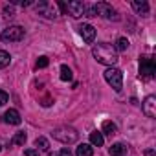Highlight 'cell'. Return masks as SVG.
I'll list each match as a JSON object with an SVG mask.
<instances>
[{
	"instance_id": "1",
	"label": "cell",
	"mask_w": 156,
	"mask_h": 156,
	"mask_svg": "<svg viewBox=\"0 0 156 156\" xmlns=\"http://www.w3.org/2000/svg\"><path fill=\"white\" fill-rule=\"evenodd\" d=\"M92 55H94V59H96L99 64H105V66H110V68L118 62V51H116V48H114L112 44H108V42H99V44H96V46L92 48Z\"/></svg>"
},
{
	"instance_id": "2",
	"label": "cell",
	"mask_w": 156,
	"mask_h": 156,
	"mask_svg": "<svg viewBox=\"0 0 156 156\" xmlns=\"http://www.w3.org/2000/svg\"><path fill=\"white\" fill-rule=\"evenodd\" d=\"M154 75H156L154 57H149V55L140 57V77L143 81H151V79H154Z\"/></svg>"
},
{
	"instance_id": "3",
	"label": "cell",
	"mask_w": 156,
	"mask_h": 156,
	"mask_svg": "<svg viewBox=\"0 0 156 156\" xmlns=\"http://www.w3.org/2000/svg\"><path fill=\"white\" fill-rule=\"evenodd\" d=\"M51 134H53V138H55L57 141H61V143H64V145L75 143L77 138H79V132H77L75 129H72V127H57Z\"/></svg>"
},
{
	"instance_id": "4",
	"label": "cell",
	"mask_w": 156,
	"mask_h": 156,
	"mask_svg": "<svg viewBox=\"0 0 156 156\" xmlns=\"http://www.w3.org/2000/svg\"><path fill=\"white\" fill-rule=\"evenodd\" d=\"M105 81L116 90V92H119L121 88H123V73H121V70H118V68H107L105 70Z\"/></svg>"
},
{
	"instance_id": "5",
	"label": "cell",
	"mask_w": 156,
	"mask_h": 156,
	"mask_svg": "<svg viewBox=\"0 0 156 156\" xmlns=\"http://www.w3.org/2000/svg\"><path fill=\"white\" fill-rule=\"evenodd\" d=\"M0 39H2L4 42H19L24 39V28L20 26H9L2 31V35H0Z\"/></svg>"
},
{
	"instance_id": "6",
	"label": "cell",
	"mask_w": 156,
	"mask_h": 156,
	"mask_svg": "<svg viewBox=\"0 0 156 156\" xmlns=\"http://www.w3.org/2000/svg\"><path fill=\"white\" fill-rule=\"evenodd\" d=\"M94 9H96V13H98L99 17H103V19H108V20H118V19H119L118 13H116V9H114L110 4H107V2H98V4L94 6Z\"/></svg>"
},
{
	"instance_id": "7",
	"label": "cell",
	"mask_w": 156,
	"mask_h": 156,
	"mask_svg": "<svg viewBox=\"0 0 156 156\" xmlns=\"http://www.w3.org/2000/svg\"><path fill=\"white\" fill-rule=\"evenodd\" d=\"M64 8H66V15H72L73 19H79L85 15V4L79 0H72V2L64 4Z\"/></svg>"
},
{
	"instance_id": "8",
	"label": "cell",
	"mask_w": 156,
	"mask_h": 156,
	"mask_svg": "<svg viewBox=\"0 0 156 156\" xmlns=\"http://www.w3.org/2000/svg\"><path fill=\"white\" fill-rule=\"evenodd\" d=\"M37 9H39V13H41V15H44L46 19H55V17H57L55 6H53V4H50V2H44V0L37 4Z\"/></svg>"
},
{
	"instance_id": "9",
	"label": "cell",
	"mask_w": 156,
	"mask_h": 156,
	"mask_svg": "<svg viewBox=\"0 0 156 156\" xmlns=\"http://www.w3.org/2000/svg\"><path fill=\"white\" fill-rule=\"evenodd\" d=\"M143 114L147 118H156V98L154 96H147L143 101Z\"/></svg>"
},
{
	"instance_id": "10",
	"label": "cell",
	"mask_w": 156,
	"mask_h": 156,
	"mask_svg": "<svg viewBox=\"0 0 156 156\" xmlns=\"http://www.w3.org/2000/svg\"><path fill=\"white\" fill-rule=\"evenodd\" d=\"M79 33H81V37H83L85 42H94V39H96V28L92 24L79 26Z\"/></svg>"
},
{
	"instance_id": "11",
	"label": "cell",
	"mask_w": 156,
	"mask_h": 156,
	"mask_svg": "<svg viewBox=\"0 0 156 156\" xmlns=\"http://www.w3.org/2000/svg\"><path fill=\"white\" fill-rule=\"evenodd\" d=\"M2 121H4V123H9V125H19V123L22 121V118H20V114H19L15 108H9L8 112H4Z\"/></svg>"
},
{
	"instance_id": "12",
	"label": "cell",
	"mask_w": 156,
	"mask_h": 156,
	"mask_svg": "<svg viewBox=\"0 0 156 156\" xmlns=\"http://www.w3.org/2000/svg\"><path fill=\"white\" fill-rule=\"evenodd\" d=\"M132 8L141 17H147L149 15V4L145 2V0H132Z\"/></svg>"
},
{
	"instance_id": "13",
	"label": "cell",
	"mask_w": 156,
	"mask_h": 156,
	"mask_svg": "<svg viewBox=\"0 0 156 156\" xmlns=\"http://www.w3.org/2000/svg\"><path fill=\"white\" fill-rule=\"evenodd\" d=\"M92 154H94V149L88 143H81L75 151V156H92Z\"/></svg>"
},
{
	"instance_id": "14",
	"label": "cell",
	"mask_w": 156,
	"mask_h": 156,
	"mask_svg": "<svg viewBox=\"0 0 156 156\" xmlns=\"http://www.w3.org/2000/svg\"><path fill=\"white\" fill-rule=\"evenodd\" d=\"M108 152H110V156H123L127 152V145L125 143H114Z\"/></svg>"
},
{
	"instance_id": "15",
	"label": "cell",
	"mask_w": 156,
	"mask_h": 156,
	"mask_svg": "<svg viewBox=\"0 0 156 156\" xmlns=\"http://www.w3.org/2000/svg\"><path fill=\"white\" fill-rule=\"evenodd\" d=\"M90 143H92V145H96V147H101V145L105 143L103 134H101V132H98V130H94V132L90 134Z\"/></svg>"
},
{
	"instance_id": "16",
	"label": "cell",
	"mask_w": 156,
	"mask_h": 156,
	"mask_svg": "<svg viewBox=\"0 0 156 156\" xmlns=\"http://www.w3.org/2000/svg\"><path fill=\"white\" fill-rule=\"evenodd\" d=\"M103 132H105L107 136H110V138H112V136L118 132V127H116L112 121H103Z\"/></svg>"
},
{
	"instance_id": "17",
	"label": "cell",
	"mask_w": 156,
	"mask_h": 156,
	"mask_svg": "<svg viewBox=\"0 0 156 156\" xmlns=\"http://www.w3.org/2000/svg\"><path fill=\"white\" fill-rule=\"evenodd\" d=\"M72 77H73L72 70H70L66 64H62V66H61V79H62V81H72Z\"/></svg>"
},
{
	"instance_id": "18",
	"label": "cell",
	"mask_w": 156,
	"mask_h": 156,
	"mask_svg": "<svg viewBox=\"0 0 156 156\" xmlns=\"http://www.w3.org/2000/svg\"><path fill=\"white\" fill-rule=\"evenodd\" d=\"M35 145H37V151L41 149V151H48L50 149V143H48V140L44 138V136H39L37 140H35Z\"/></svg>"
},
{
	"instance_id": "19",
	"label": "cell",
	"mask_w": 156,
	"mask_h": 156,
	"mask_svg": "<svg viewBox=\"0 0 156 156\" xmlns=\"http://www.w3.org/2000/svg\"><path fill=\"white\" fill-rule=\"evenodd\" d=\"M26 132H17L15 136H13V140H11V143H15V145H24L26 143Z\"/></svg>"
},
{
	"instance_id": "20",
	"label": "cell",
	"mask_w": 156,
	"mask_h": 156,
	"mask_svg": "<svg viewBox=\"0 0 156 156\" xmlns=\"http://www.w3.org/2000/svg\"><path fill=\"white\" fill-rule=\"evenodd\" d=\"M9 61H11L9 53L4 51V50H0V68H6V66L9 64Z\"/></svg>"
},
{
	"instance_id": "21",
	"label": "cell",
	"mask_w": 156,
	"mask_h": 156,
	"mask_svg": "<svg viewBox=\"0 0 156 156\" xmlns=\"http://www.w3.org/2000/svg\"><path fill=\"white\" fill-rule=\"evenodd\" d=\"M127 48H129V41H127L125 37H119L118 42H116V51H118V50H119V51H125Z\"/></svg>"
},
{
	"instance_id": "22",
	"label": "cell",
	"mask_w": 156,
	"mask_h": 156,
	"mask_svg": "<svg viewBox=\"0 0 156 156\" xmlns=\"http://www.w3.org/2000/svg\"><path fill=\"white\" fill-rule=\"evenodd\" d=\"M85 15L87 17H98V13H96V9H94V6H85Z\"/></svg>"
},
{
	"instance_id": "23",
	"label": "cell",
	"mask_w": 156,
	"mask_h": 156,
	"mask_svg": "<svg viewBox=\"0 0 156 156\" xmlns=\"http://www.w3.org/2000/svg\"><path fill=\"white\" fill-rule=\"evenodd\" d=\"M4 17H6V19L15 17V11H13V8H11V6H6V8H4Z\"/></svg>"
},
{
	"instance_id": "24",
	"label": "cell",
	"mask_w": 156,
	"mask_h": 156,
	"mask_svg": "<svg viewBox=\"0 0 156 156\" xmlns=\"http://www.w3.org/2000/svg\"><path fill=\"white\" fill-rule=\"evenodd\" d=\"M48 57H39V61H37V68H46L48 66Z\"/></svg>"
},
{
	"instance_id": "25",
	"label": "cell",
	"mask_w": 156,
	"mask_h": 156,
	"mask_svg": "<svg viewBox=\"0 0 156 156\" xmlns=\"http://www.w3.org/2000/svg\"><path fill=\"white\" fill-rule=\"evenodd\" d=\"M6 103H8V94H6L4 90H0V107L6 105Z\"/></svg>"
},
{
	"instance_id": "26",
	"label": "cell",
	"mask_w": 156,
	"mask_h": 156,
	"mask_svg": "<svg viewBox=\"0 0 156 156\" xmlns=\"http://www.w3.org/2000/svg\"><path fill=\"white\" fill-rule=\"evenodd\" d=\"M24 156H39V151L37 149H26L24 151Z\"/></svg>"
},
{
	"instance_id": "27",
	"label": "cell",
	"mask_w": 156,
	"mask_h": 156,
	"mask_svg": "<svg viewBox=\"0 0 156 156\" xmlns=\"http://www.w3.org/2000/svg\"><path fill=\"white\" fill-rule=\"evenodd\" d=\"M57 156H72V151H70L68 147H64V149H61V151H59V154H57Z\"/></svg>"
},
{
	"instance_id": "28",
	"label": "cell",
	"mask_w": 156,
	"mask_h": 156,
	"mask_svg": "<svg viewBox=\"0 0 156 156\" xmlns=\"http://www.w3.org/2000/svg\"><path fill=\"white\" fill-rule=\"evenodd\" d=\"M152 154H154V151H151V149H149V151H145V156H152Z\"/></svg>"
},
{
	"instance_id": "29",
	"label": "cell",
	"mask_w": 156,
	"mask_h": 156,
	"mask_svg": "<svg viewBox=\"0 0 156 156\" xmlns=\"http://www.w3.org/2000/svg\"><path fill=\"white\" fill-rule=\"evenodd\" d=\"M0 151H2V145H0Z\"/></svg>"
}]
</instances>
